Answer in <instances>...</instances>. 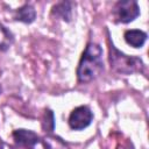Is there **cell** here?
I'll use <instances>...</instances> for the list:
<instances>
[{
	"label": "cell",
	"instance_id": "cell-8",
	"mask_svg": "<svg viewBox=\"0 0 149 149\" xmlns=\"http://www.w3.org/2000/svg\"><path fill=\"white\" fill-rule=\"evenodd\" d=\"M14 42V35L2 23H0V51H6Z\"/></svg>",
	"mask_w": 149,
	"mask_h": 149
},
{
	"label": "cell",
	"instance_id": "cell-10",
	"mask_svg": "<svg viewBox=\"0 0 149 149\" xmlns=\"http://www.w3.org/2000/svg\"><path fill=\"white\" fill-rule=\"evenodd\" d=\"M55 122H54V114L50 109H47L44 113V119H43V129L45 132L51 133L54 130Z\"/></svg>",
	"mask_w": 149,
	"mask_h": 149
},
{
	"label": "cell",
	"instance_id": "cell-1",
	"mask_svg": "<svg viewBox=\"0 0 149 149\" xmlns=\"http://www.w3.org/2000/svg\"><path fill=\"white\" fill-rule=\"evenodd\" d=\"M104 71L102 49L97 43H88L80 57L77 68V78L80 83L94 80Z\"/></svg>",
	"mask_w": 149,
	"mask_h": 149
},
{
	"label": "cell",
	"instance_id": "cell-6",
	"mask_svg": "<svg viewBox=\"0 0 149 149\" xmlns=\"http://www.w3.org/2000/svg\"><path fill=\"white\" fill-rule=\"evenodd\" d=\"M125 41L133 48H141L147 41V34L139 29H129L125 31Z\"/></svg>",
	"mask_w": 149,
	"mask_h": 149
},
{
	"label": "cell",
	"instance_id": "cell-3",
	"mask_svg": "<svg viewBox=\"0 0 149 149\" xmlns=\"http://www.w3.org/2000/svg\"><path fill=\"white\" fill-rule=\"evenodd\" d=\"M109 63L111 68L119 73L130 74L144 70V64L139 57L128 56L119 51L113 44H109Z\"/></svg>",
	"mask_w": 149,
	"mask_h": 149
},
{
	"label": "cell",
	"instance_id": "cell-5",
	"mask_svg": "<svg viewBox=\"0 0 149 149\" xmlns=\"http://www.w3.org/2000/svg\"><path fill=\"white\" fill-rule=\"evenodd\" d=\"M93 120L92 111L87 106L76 107L69 116V126L73 130H81L91 125Z\"/></svg>",
	"mask_w": 149,
	"mask_h": 149
},
{
	"label": "cell",
	"instance_id": "cell-9",
	"mask_svg": "<svg viewBox=\"0 0 149 149\" xmlns=\"http://www.w3.org/2000/svg\"><path fill=\"white\" fill-rule=\"evenodd\" d=\"M52 14L61 16L64 21H70L71 19V5L70 2H59L52 8Z\"/></svg>",
	"mask_w": 149,
	"mask_h": 149
},
{
	"label": "cell",
	"instance_id": "cell-7",
	"mask_svg": "<svg viewBox=\"0 0 149 149\" xmlns=\"http://www.w3.org/2000/svg\"><path fill=\"white\" fill-rule=\"evenodd\" d=\"M35 17H36V12L34 7L28 3L20 7L14 14V19L16 21L24 22V23H31L35 20Z\"/></svg>",
	"mask_w": 149,
	"mask_h": 149
},
{
	"label": "cell",
	"instance_id": "cell-11",
	"mask_svg": "<svg viewBox=\"0 0 149 149\" xmlns=\"http://www.w3.org/2000/svg\"><path fill=\"white\" fill-rule=\"evenodd\" d=\"M0 93H1V86H0Z\"/></svg>",
	"mask_w": 149,
	"mask_h": 149
},
{
	"label": "cell",
	"instance_id": "cell-4",
	"mask_svg": "<svg viewBox=\"0 0 149 149\" xmlns=\"http://www.w3.org/2000/svg\"><path fill=\"white\" fill-rule=\"evenodd\" d=\"M140 15V7L134 0L118 1L113 8V16L116 22L129 23Z\"/></svg>",
	"mask_w": 149,
	"mask_h": 149
},
{
	"label": "cell",
	"instance_id": "cell-2",
	"mask_svg": "<svg viewBox=\"0 0 149 149\" xmlns=\"http://www.w3.org/2000/svg\"><path fill=\"white\" fill-rule=\"evenodd\" d=\"M16 149H70L62 139L52 135L41 137L29 129H16L13 132Z\"/></svg>",
	"mask_w": 149,
	"mask_h": 149
}]
</instances>
